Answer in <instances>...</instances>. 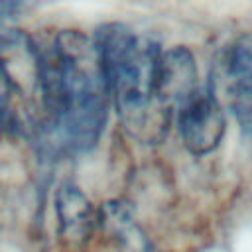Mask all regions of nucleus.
<instances>
[{
  "label": "nucleus",
  "mask_w": 252,
  "mask_h": 252,
  "mask_svg": "<svg viewBox=\"0 0 252 252\" xmlns=\"http://www.w3.org/2000/svg\"><path fill=\"white\" fill-rule=\"evenodd\" d=\"M175 120L185 148L195 156L213 152L226 128L222 106L211 89H199L175 112Z\"/></svg>",
  "instance_id": "nucleus-3"
},
{
  "label": "nucleus",
  "mask_w": 252,
  "mask_h": 252,
  "mask_svg": "<svg viewBox=\"0 0 252 252\" xmlns=\"http://www.w3.org/2000/svg\"><path fill=\"white\" fill-rule=\"evenodd\" d=\"M12 87L6 81V77L0 71V126L10 118V96H12Z\"/></svg>",
  "instance_id": "nucleus-10"
},
{
  "label": "nucleus",
  "mask_w": 252,
  "mask_h": 252,
  "mask_svg": "<svg viewBox=\"0 0 252 252\" xmlns=\"http://www.w3.org/2000/svg\"><path fill=\"white\" fill-rule=\"evenodd\" d=\"M197 79V63L187 47L175 45L167 51L161 49L156 73V96L173 118L175 112L201 89Z\"/></svg>",
  "instance_id": "nucleus-4"
},
{
  "label": "nucleus",
  "mask_w": 252,
  "mask_h": 252,
  "mask_svg": "<svg viewBox=\"0 0 252 252\" xmlns=\"http://www.w3.org/2000/svg\"><path fill=\"white\" fill-rule=\"evenodd\" d=\"M102 75L124 128L142 142L165 136L171 112L156 96V73L161 49L138 37L126 24L106 22L93 35Z\"/></svg>",
  "instance_id": "nucleus-2"
},
{
  "label": "nucleus",
  "mask_w": 252,
  "mask_h": 252,
  "mask_svg": "<svg viewBox=\"0 0 252 252\" xmlns=\"http://www.w3.org/2000/svg\"><path fill=\"white\" fill-rule=\"evenodd\" d=\"M39 98L67 146L89 148L98 140L110 94L93 39L63 30L49 49L39 47Z\"/></svg>",
  "instance_id": "nucleus-1"
},
{
  "label": "nucleus",
  "mask_w": 252,
  "mask_h": 252,
  "mask_svg": "<svg viewBox=\"0 0 252 252\" xmlns=\"http://www.w3.org/2000/svg\"><path fill=\"white\" fill-rule=\"evenodd\" d=\"M55 213L59 219L61 236L77 246L87 242L96 224V213L91 201L73 185H63L55 195Z\"/></svg>",
  "instance_id": "nucleus-6"
},
{
  "label": "nucleus",
  "mask_w": 252,
  "mask_h": 252,
  "mask_svg": "<svg viewBox=\"0 0 252 252\" xmlns=\"http://www.w3.org/2000/svg\"><path fill=\"white\" fill-rule=\"evenodd\" d=\"M224 79H252V33L236 37L228 47Z\"/></svg>",
  "instance_id": "nucleus-8"
},
{
  "label": "nucleus",
  "mask_w": 252,
  "mask_h": 252,
  "mask_svg": "<svg viewBox=\"0 0 252 252\" xmlns=\"http://www.w3.org/2000/svg\"><path fill=\"white\" fill-rule=\"evenodd\" d=\"M0 71L14 93L39 94V45L20 30H0Z\"/></svg>",
  "instance_id": "nucleus-5"
},
{
  "label": "nucleus",
  "mask_w": 252,
  "mask_h": 252,
  "mask_svg": "<svg viewBox=\"0 0 252 252\" xmlns=\"http://www.w3.org/2000/svg\"><path fill=\"white\" fill-rule=\"evenodd\" d=\"M37 0H0V20H14L28 14Z\"/></svg>",
  "instance_id": "nucleus-9"
},
{
  "label": "nucleus",
  "mask_w": 252,
  "mask_h": 252,
  "mask_svg": "<svg viewBox=\"0 0 252 252\" xmlns=\"http://www.w3.org/2000/svg\"><path fill=\"white\" fill-rule=\"evenodd\" d=\"M100 224H104L114 236H120L124 244H130L136 250V242L142 240L140 232L134 226V220L130 217V211L122 203H106L100 209V217H96Z\"/></svg>",
  "instance_id": "nucleus-7"
}]
</instances>
